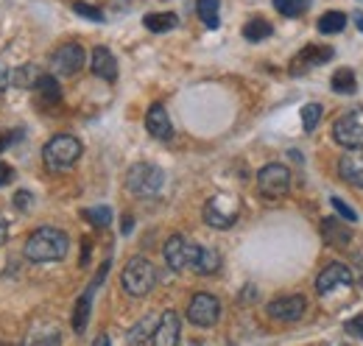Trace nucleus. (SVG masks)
<instances>
[{
  "label": "nucleus",
  "mask_w": 363,
  "mask_h": 346,
  "mask_svg": "<svg viewBox=\"0 0 363 346\" xmlns=\"http://www.w3.org/2000/svg\"><path fill=\"white\" fill-rule=\"evenodd\" d=\"M272 34H274L272 23L263 20V17H252V20L243 26V37H246L249 43H263V40H269Z\"/></svg>",
  "instance_id": "5701e85b"
},
{
  "label": "nucleus",
  "mask_w": 363,
  "mask_h": 346,
  "mask_svg": "<svg viewBox=\"0 0 363 346\" xmlns=\"http://www.w3.org/2000/svg\"><path fill=\"white\" fill-rule=\"evenodd\" d=\"M196 11H199V20L207 26V28H218L221 26V0H199L196 3Z\"/></svg>",
  "instance_id": "393cba45"
},
{
  "label": "nucleus",
  "mask_w": 363,
  "mask_h": 346,
  "mask_svg": "<svg viewBox=\"0 0 363 346\" xmlns=\"http://www.w3.org/2000/svg\"><path fill=\"white\" fill-rule=\"evenodd\" d=\"M17 137H23V131H17V134H0V151H3V148H9Z\"/></svg>",
  "instance_id": "e433bc0d"
},
{
  "label": "nucleus",
  "mask_w": 363,
  "mask_h": 346,
  "mask_svg": "<svg viewBox=\"0 0 363 346\" xmlns=\"http://www.w3.org/2000/svg\"><path fill=\"white\" fill-rule=\"evenodd\" d=\"M338 176L352 187H363V148H347L338 160Z\"/></svg>",
  "instance_id": "4468645a"
},
{
  "label": "nucleus",
  "mask_w": 363,
  "mask_h": 346,
  "mask_svg": "<svg viewBox=\"0 0 363 346\" xmlns=\"http://www.w3.org/2000/svg\"><path fill=\"white\" fill-rule=\"evenodd\" d=\"M330 86H333V92H338V95H352V92H355V86H358L355 70H350V67L335 70V73H333V79H330Z\"/></svg>",
  "instance_id": "b1692460"
},
{
  "label": "nucleus",
  "mask_w": 363,
  "mask_h": 346,
  "mask_svg": "<svg viewBox=\"0 0 363 346\" xmlns=\"http://www.w3.org/2000/svg\"><path fill=\"white\" fill-rule=\"evenodd\" d=\"M145 129H148L151 137H157V140H171V137H174V123H171V118H168V112H165L162 104H154V106L148 109V115H145Z\"/></svg>",
  "instance_id": "dca6fc26"
},
{
  "label": "nucleus",
  "mask_w": 363,
  "mask_h": 346,
  "mask_svg": "<svg viewBox=\"0 0 363 346\" xmlns=\"http://www.w3.org/2000/svg\"><path fill=\"white\" fill-rule=\"evenodd\" d=\"M235 221H238V213L235 210H224L221 207V199H210L204 204V223L207 226H213V229H229Z\"/></svg>",
  "instance_id": "aec40b11"
},
{
  "label": "nucleus",
  "mask_w": 363,
  "mask_h": 346,
  "mask_svg": "<svg viewBox=\"0 0 363 346\" xmlns=\"http://www.w3.org/2000/svg\"><path fill=\"white\" fill-rule=\"evenodd\" d=\"M154 282H157V271H154V265L148 262L145 257H135L126 262V268H123V274H121V285H123V291L129 294V296H148L151 294V288H154Z\"/></svg>",
  "instance_id": "7ed1b4c3"
},
{
  "label": "nucleus",
  "mask_w": 363,
  "mask_h": 346,
  "mask_svg": "<svg viewBox=\"0 0 363 346\" xmlns=\"http://www.w3.org/2000/svg\"><path fill=\"white\" fill-rule=\"evenodd\" d=\"M344 327H347V333H350L352 338H361L363 341V313L361 316H355V318H350Z\"/></svg>",
  "instance_id": "72a5a7b5"
},
{
  "label": "nucleus",
  "mask_w": 363,
  "mask_h": 346,
  "mask_svg": "<svg viewBox=\"0 0 363 346\" xmlns=\"http://www.w3.org/2000/svg\"><path fill=\"white\" fill-rule=\"evenodd\" d=\"M90 67H92V73H95L98 79H104V82H115V79H118V62H115L112 50L104 48V45H98V48L92 50Z\"/></svg>",
  "instance_id": "f3484780"
},
{
  "label": "nucleus",
  "mask_w": 363,
  "mask_h": 346,
  "mask_svg": "<svg viewBox=\"0 0 363 346\" xmlns=\"http://www.w3.org/2000/svg\"><path fill=\"white\" fill-rule=\"evenodd\" d=\"M162 255H165V262H168L174 271H184V268H187V257H190V243H187L182 235H174V238H168V243L162 246Z\"/></svg>",
  "instance_id": "6ab92c4d"
},
{
  "label": "nucleus",
  "mask_w": 363,
  "mask_h": 346,
  "mask_svg": "<svg viewBox=\"0 0 363 346\" xmlns=\"http://www.w3.org/2000/svg\"><path fill=\"white\" fill-rule=\"evenodd\" d=\"M347 28V14L344 11H324L321 20H318V31L321 34H341Z\"/></svg>",
  "instance_id": "a878e982"
},
{
  "label": "nucleus",
  "mask_w": 363,
  "mask_h": 346,
  "mask_svg": "<svg viewBox=\"0 0 363 346\" xmlns=\"http://www.w3.org/2000/svg\"><path fill=\"white\" fill-rule=\"evenodd\" d=\"M333 140L341 148H363V123L355 115H344L333 123Z\"/></svg>",
  "instance_id": "1a4fd4ad"
},
{
  "label": "nucleus",
  "mask_w": 363,
  "mask_h": 346,
  "mask_svg": "<svg viewBox=\"0 0 363 346\" xmlns=\"http://www.w3.org/2000/svg\"><path fill=\"white\" fill-rule=\"evenodd\" d=\"M257 187H260L263 196L279 199V196H285L288 187H291V171H288L285 165H279V162H269V165H263V168L257 171Z\"/></svg>",
  "instance_id": "423d86ee"
},
{
  "label": "nucleus",
  "mask_w": 363,
  "mask_h": 346,
  "mask_svg": "<svg viewBox=\"0 0 363 346\" xmlns=\"http://www.w3.org/2000/svg\"><path fill=\"white\" fill-rule=\"evenodd\" d=\"M84 218L90 221L92 226L106 229L112 223V207H90V210H84Z\"/></svg>",
  "instance_id": "c756f323"
},
{
  "label": "nucleus",
  "mask_w": 363,
  "mask_h": 346,
  "mask_svg": "<svg viewBox=\"0 0 363 346\" xmlns=\"http://www.w3.org/2000/svg\"><path fill=\"white\" fill-rule=\"evenodd\" d=\"M333 56H335V50H333V48H327V45H308V48H302V50L294 56L291 73H294V76H299V73H305V70H311V67H318V65L330 62Z\"/></svg>",
  "instance_id": "9b49d317"
},
{
  "label": "nucleus",
  "mask_w": 363,
  "mask_h": 346,
  "mask_svg": "<svg viewBox=\"0 0 363 346\" xmlns=\"http://www.w3.org/2000/svg\"><path fill=\"white\" fill-rule=\"evenodd\" d=\"M14 204H17V210H28V207H31V193H28V190H20V193L14 196Z\"/></svg>",
  "instance_id": "f704fd0d"
},
{
  "label": "nucleus",
  "mask_w": 363,
  "mask_h": 346,
  "mask_svg": "<svg viewBox=\"0 0 363 346\" xmlns=\"http://www.w3.org/2000/svg\"><path fill=\"white\" fill-rule=\"evenodd\" d=\"M73 11H76V14H82V17H87V20H92V23H104V14H101L95 6H87V3H76V6H73Z\"/></svg>",
  "instance_id": "473e14b6"
},
{
  "label": "nucleus",
  "mask_w": 363,
  "mask_h": 346,
  "mask_svg": "<svg viewBox=\"0 0 363 346\" xmlns=\"http://www.w3.org/2000/svg\"><path fill=\"white\" fill-rule=\"evenodd\" d=\"M179 335H182V321L179 316L174 310H165L157 321V330H154V338L151 344L157 346H177L179 344Z\"/></svg>",
  "instance_id": "ddd939ff"
},
{
  "label": "nucleus",
  "mask_w": 363,
  "mask_h": 346,
  "mask_svg": "<svg viewBox=\"0 0 363 346\" xmlns=\"http://www.w3.org/2000/svg\"><path fill=\"white\" fill-rule=\"evenodd\" d=\"M6 238H9V223H6V218L0 216V246L6 243Z\"/></svg>",
  "instance_id": "58836bf2"
},
{
  "label": "nucleus",
  "mask_w": 363,
  "mask_h": 346,
  "mask_svg": "<svg viewBox=\"0 0 363 346\" xmlns=\"http://www.w3.org/2000/svg\"><path fill=\"white\" fill-rule=\"evenodd\" d=\"M305 310H308L305 296H296V294L294 296H279L269 304V316L274 321H299L305 316Z\"/></svg>",
  "instance_id": "f8f14e48"
},
{
  "label": "nucleus",
  "mask_w": 363,
  "mask_h": 346,
  "mask_svg": "<svg viewBox=\"0 0 363 346\" xmlns=\"http://www.w3.org/2000/svg\"><path fill=\"white\" fill-rule=\"evenodd\" d=\"M11 176H14V171H11L9 165H3V162H0V187H3V184H9V182H11Z\"/></svg>",
  "instance_id": "4c0bfd02"
},
{
  "label": "nucleus",
  "mask_w": 363,
  "mask_h": 346,
  "mask_svg": "<svg viewBox=\"0 0 363 346\" xmlns=\"http://www.w3.org/2000/svg\"><path fill=\"white\" fill-rule=\"evenodd\" d=\"M350 285H352V271L347 265H341V262H330L316 277V291L321 296H327V294H333L338 288H350Z\"/></svg>",
  "instance_id": "9d476101"
},
{
  "label": "nucleus",
  "mask_w": 363,
  "mask_h": 346,
  "mask_svg": "<svg viewBox=\"0 0 363 346\" xmlns=\"http://www.w3.org/2000/svg\"><path fill=\"white\" fill-rule=\"evenodd\" d=\"M321 115H324L321 104H305V106H302V126H305V131L316 129L318 121H321Z\"/></svg>",
  "instance_id": "7c9ffc66"
},
{
  "label": "nucleus",
  "mask_w": 363,
  "mask_h": 346,
  "mask_svg": "<svg viewBox=\"0 0 363 346\" xmlns=\"http://www.w3.org/2000/svg\"><path fill=\"white\" fill-rule=\"evenodd\" d=\"M67 249H70V240H67V235L62 229L43 226V229L28 235V240L23 246V255L31 262H56V260H62L67 255Z\"/></svg>",
  "instance_id": "f257e3e1"
},
{
  "label": "nucleus",
  "mask_w": 363,
  "mask_h": 346,
  "mask_svg": "<svg viewBox=\"0 0 363 346\" xmlns=\"http://www.w3.org/2000/svg\"><path fill=\"white\" fill-rule=\"evenodd\" d=\"M355 26L363 31V11H355Z\"/></svg>",
  "instance_id": "ea45409f"
},
{
  "label": "nucleus",
  "mask_w": 363,
  "mask_h": 346,
  "mask_svg": "<svg viewBox=\"0 0 363 346\" xmlns=\"http://www.w3.org/2000/svg\"><path fill=\"white\" fill-rule=\"evenodd\" d=\"M126 187L140 196V199H157L165 187V173L157 165H148V162H140L135 165L129 176H126Z\"/></svg>",
  "instance_id": "20e7f679"
},
{
  "label": "nucleus",
  "mask_w": 363,
  "mask_h": 346,
  "mask_svg": "<svg viewBox=\"0 0 363 346\" xmlns=\"http://www.w3.org/2000/svg\"><path fill=\"white\" fill-rule=\"evenodd\" d=\"M330 204H333V210H335L338 216L344 218V221H350V223H358V218H361V216H358V213H355V210H352V207H350L344 199H338V196H335V199H330Z\"/></svg>",
  "instance_id": "2f4dec72"
},
{
  "label": "nucleus",
  "mask_w": 363,
  "mask_h": 346,
  "mask_svg": "<svg viewBox=\"0 0 363 346\" xmlns=\"http://www.w3.org/2000/svg\"><path fill=\"white\" fill-rule=\"evenodd\" d=\"M9 84H11V73H9V70H6V65L0 62V95L6 92V86Z\"/></svg>",
  "instance_id": "c9c22d12"
},
{
  "label": "nucleus",
  "mask_w": 363,
  "mask_h": 346,
  "mask_svg": "<svg viewBox=\"0 0 363 346\" xmlns=\"http://www.w3.org/2000/svg\"><path fill=\"white\" fill-rule=\"evenodd\" d=\"M187 318L193 327H201V330H210L216 327V321L221 318V302L213 296V294H196L190 304H187Z\"/></svg>",
  "instance_id": "39448f33"
},
{
  "label": "nucleus",
  "mask_w": 363,
  "mask_h": 346,
  "mask_svg": "<svg viewBox=\"0 0 363 346\" xmlns=\"http://www.w3.org/2000/svg\"><path fill=\"white\" fill-rule=\"evenodd\" d=\"M321 238H324L327 246H335V249H347L352 243V232L338 218H324L321 221Z\"/></svg>",
  "instance_id": "a211bd4d"
},
{
  "label": "nucleus",
  "mask_w": 363,
  "mask_h": 346,
  "mask_svg": "<svg viewBox=\"0 0 363 346\" xmlns=\"http://www.w3.org/2000/svg\"><path fill=\"white\" fill-rule=\"evenodd\" d=\"M106 271H109V260H106V262L101 265V271L95 274V279H92V285L87 288V294H82L79 302H76V310H73V330H76L79 335L87 330V321H90V310H92V296H95V291L104 285Z\"/></svg>",
  "instance_id": "6e6552de"
},
{
  "label": "nucleus",
  "mask_w": 363,
  "mask_h": 346,
  "mask_svg": "<svg viewBox=\"0 0 363 346\" xmlns=\"http://www.w3.org/2000/svg\"><path fill=\"white\" fill-rule=\"evenodd\" d=\"M187 268H193L196 274H216L221 268V255L216 249H207V246H196L190 243V257H187Z\"/></svg>",
  "instance_id": "2eb2a0df"
},
{
  "label": "nucleus",
  "mask_w": 363,
  "mask_h": 346,
  "mask_svg": "<svg viewBox=\"0 0 363 346\" xmlns=\"http://www.w3.org/2000/svg\"><path fill=\"white\" fill-rule=\"evenodd\" d=\"M143 26H145L148 31H154V34H165V31H171V28H177V26H179V17H177V14H171V11L145 14V17H143Z\"/></svg>",
  "instance_id": "412c9836"
},
{
  "label": "nucleus",
  "mask_w": 363,
  "mask_h": 346,
  "mask_svg": "<svg viewBox=\"0 0 363 346\" xmlns=\"http://www.w3.org/2000/svg\"><path fill=\"white\" fill-rule=\"evenodd\" d=\"M87 62V53L84 48L76 43H67L62 48H56V53L50 56V67L56 76H76Z\"/></svg>",
  "instance_id": "0eeeda50"
},
{
  "label": "nucleus",
  "mask_w": 363,
  "mask_h": 346,
  "mask_svg": "<svg viewBox=\"0 0 363 346\" xmlns=\"http://www.w3.org/2000/svg\"><path fill=\"white\" fill-rule=\"evenodd\" d=\"M37 89H40V95H43L45 104H56L62 98V89H59L56 76H40L37 79Z\"/></svg>",
  "instance_id": "c85d7f7f"
},
{
  "label": "nucleus",
  "mask_w": 363,
  "mask_h": 346,
  "mask_svg": "<svg viewBox=\"0 0 363 346\" xmlns=\"http://www.w3.org/2000/svg\"><path fill=\"white\" fill-rule=\"evenodd\" d=\"M40 76H43V73H40L34 65H26V67H17V70L11 73V84L28 89V86H37V79H40Z\"/></svg>",
  "instance_id": "cd10ccee"
},
{
  "label": "nucleus",
  "mask_w": 363,
  "mask_h": 346,
  "mask_svg": "<svg viewBox=\"0 0 363 346\" xmlns=\"http://www.w3.org/2000/svg\"><path fill=\"white\" fill-rule=\"evenodd\" d=\"M132 226H135V221H132V218H126V221H123V232H132Z\"/></svg>",
  "instance_id": "a19ab883"
},
{
  "label": "nucleus",
  "mask_w": 363,
  "mask_h": 346,
  "mask_svg": "<svg viewBox=\"0 0 363 346\" xmlns=\"http://www.w3.org/2000/svg\"><path fill=\"white\" fill-rule=\"evenodd\" d=\"M274 9L279 11V14H285V17H302L308 9H311V3L313 0H272Z\"/></svg>",
  "instance_id": "bb28decb"
},
{
  "label": "nucleus",
  "mask_w": 363,
  "mask_h": 346,
  "mask_svg": "<svg viewBox=\"0 0 363 346\" xmlns=\"http://www.w3.org/2000/svg\"><path fill=\"white\" fill-rule=\"evenodd\" d=\"M157 321H160V316H145V318H140L135 327H132V333H129V344H151L154 330H157Z\"/></svg>",
  "instance_id": "4be33fe9"
},
{
  "label": "nucleus",
  "mask_w": 363,
  "mask_h": 346,
  "mask_svg": "<svg viewBox=\"0 0 363 346\" xmlns=\"http://www.w3.org/2000/svg\"><path fill=\"white\" fill-rule=\"evenodd\" d=\"M82 157V140L73 134H56L50 137L43 148V162L48 171H67L79 162Z\"/></svg>",
  "instance_id": "f03ea898"
}]
</instances>
